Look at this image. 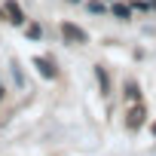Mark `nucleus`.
Here are the masks:
<instances>
[{"label": "nucleus", "instance_id": "nucleus-1", "mask_svg": "<svg viewBox=\"0 0 156 156\" xmlns=\"http://www.w3.org/2000/svg\"><path fill=\"white\" fill-rule=\"evenodd\" d=\"M144 119H147V110H144V104H141V101H135V104L126 110V129H132V132H135V129H141V126H144Z\"/></svg>", "mask_w": 156, "mask_h": 156}, {"label": "nucleus", "instance_id": "nucleus-2", "mask_svg": "<svg viewBox=\"0 0 156 156\" xmlns=\"http://www.w3.org/2000/svg\"><path fill=\"white\" fill-rule=\"evenodd\" d=\"M61 37H64L67 43H86V40H89V34H86L83 28H76V25H70V22L61 25Z\"/></svg>", "mask_w": 156, "mask_h": 156}, {"label": "nucleus", "instance_id": "nucleus-3", "mask_svg": "<svg viewBox=\"0 0 156 156\" xmlns=\"http://www.w3.org/2000/svg\"><path fill=\"white\" fill-rule=\"evenodd\" d=\"M3 12L9 16L12 25H22V22H25V12H22V6L16 3V0H3Z\"/></svg>", "mask_w": 156, "mask_h": 156}, {"label": "nucleus", "instance_id": "nucleus-4", "mask_svg": "<svg viewBox=\"0 0 156 156\" xmlns=\"http://www.w3.org/2000/svg\"><path fill=\"white\" fill-rule=\"evenodd\" d=\"M34 64L40 67V73L46 76V80H52V76H55V64H52L49 58H43V55H37V58H34Z\"/></svg>", "mask_w": 156, "mask_h": 156}, {"label": "nucleus", "instance_id": "nucleus-5", "mask_svg": "<svg viewBox=\"0 0 156 156\" xmlns=\"http://www.w3.org/2000/svg\"><path fill=\"white\" fill-rule=\"evenodd\" d=\"M126 98H129V101H141V89H138V83H135V80H129V83H126Z\"/></svg>", "mask_w": 156, "mask_h": 156}, {"label": "nucleus", "instance_id": "nucleus-6", "mask_svg": "<svg viewBox=\"0 0 156 156\" xmlns=\"http://www.w3.org/2000/svg\"><path fill=\"white\" fill-rule=\"evenodd\" d=\"M95 76H98V83H101V92L110 89V80H107V70L104 67H95Z\"/></svg>", "mask_w": 156, "mask_h": 156}, {"label": "nucleus", "instance_id": "nucleus-7", "mask_svg": "<svg viewBox=\"0 0 156 156\" xmlns=\"http://www.w3.org/2000/svg\"><path fill=\"white\" fill-rule=\"evenodd\" d=\"M113 16H116V19H132V9L122 6V3H116V6H113Z\"/></svg>", "mask_w": 156, "mask_h": 156}, {"label": "nucleus", "instance_id": "nucleus-8", "mask_svg": "<svg viewBox=\"0 0 156 156\" xmlns=\"http://www.w3.org/2000/svg\"><path fill=\"white\" fill-rule=\"evenodd\" d=\"M89 9H92V12H104V3H101V0H92Z\"/></svg>", "mask_w": 156, "mask_h": 156}, {"label": "nucleus", "instance_id": "nucleus-9", "mask_svg": "<svg viewBox=\"0 0 156 156\" xmlns=\"http://www.w3.org/2000/svg\"><path fill=\"white\" fill-rule=\"evenodd\" d=\"M0 95H3V92H0Z\"/></svg>", "mask_w": 156, "mask_h": 156}, {"label": "nucleus", "instance_id": "nucleus-10", "mask_svg": "<svg viewBox=\"0 0 156 156\" xmlns=\"http://www.w3.org/2000/svg\"><path fill=\"white\" fill-rule=\"evenodd\" d=\"M153 129H156V126H153Z\"/></svg>", "mask_w": 156, "mask_h": 156}]
</instances>
